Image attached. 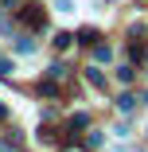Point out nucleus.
I'll return each instance as SVG.
<instances>
[{"mask_svg": "<svg viewBox=\"0 0 148 152\" xmlns=\"http://www.w3.org/2000/svg\"><path fill=\"white\" fill-rule=\"evenodd\" d=\"M16 47H20L23 55H31V51H35V43H31V39H27V35H20V43H16Z\"/></svg>", "mask_w": 148, "mask_h": 152, "instance_id": "7ed1b4c3", "label": "nucleus"}, {"mask_svg": "<svg viewBox=\"0 0 148 152\" xmlns=\"http://www.w3.org/2000/svg\"><path fill=\"white\" fill-rule=\"evenodd\" d=\"M94 58H98V63H109V58H113L109 43H98V47H94Z\"/></svg>", "mask_w": 148, "mask_h": 152, "instance_id": "f03ea898", "label": "nucleus"}, {"mask_svg": "<svg viewBox=\"0 0 148 152\" xmlns=\"http://www.w3.org/2000/svg\"><path fill=\"white\" fill-rule=\"evenodd\" d=\"M144 102H148V94H144Z\"/></svg>", "mask_w": 148, "mask_h": 152, "instance_id": "0eeeda50", "label": "nucleus"}, {"mask_svg": "<svg viewBox=\"0 0 148 152\" xmlns=\"http://www.w3.org/2000/svg\"><path fill=\"white\" fill-rule=\"evenodd\" d=\"M4 117H8V105H0V121H4Z\"/></svg>", "mask_w": 148, "mask_h": 152, "instance_id": "423d86ee", "label": "nucleus"}, {"mask_svg": "<svg viewBox=\"0 0 148 152\" xmlns=\"http://www.w3.org/2000/svg\"><path fill=\"white\" fill-rule=\"evenodd\" d=\"M55 8H58V12H74V4H70V0H55Z\"/></svg>", "mask_w": 148, "mask_h": 152, "instance_id": "20e7f679", "label": "nucleus"}, {"mask_svg": "<svg viewBox=\"0 0 148 152\" xmlns=\"http://www.w3.org/2000/svg\"><path fill=\"white\" fill-rule=\"evenodd\" d=\"M20 16H23V23H31V27H43V12H39V8H23Z\"/></svg>", "mask_w": 148, "mask_h": 152, "instance_id": "f257e3e1", "label": "nucleus"}, {"mask_svg": "<svg viewBox=\"0 0 148 152\" xmlns=\"http://www.w3.org/2000/svg\"><path fill=\"white\" fill-rule=\"evenodd\" d=\"M12 70H16V66H12V63H8V58H0V74H4V78H8V74H12Z\"/></svg>", "mask_w": 148, "mask_h": 152, "instance_id": "39448f33", "label": "nucleus"}]
</instances>
